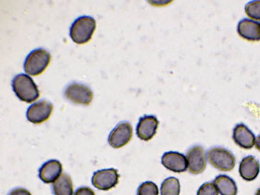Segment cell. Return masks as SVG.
Returning <instances> with one entry per match:
<instances>
[{
	"mask_svg": "<svg viewBox=\"0 0 260 195\" xmlns=\"http://www.w3.org/2000/svg\"><path fill=\"white\" fill-rule=\"evenodd\" d=\"M13 90L21 101L31 103L40 95L38 87L29 76L20 74L14 77L12 81Z\"/></svg>",
	"mask_w": 260,
	"mask_h": 195,
	"instance_id": "cell-1",
	"label": "cell"
},
{
	"mask_svg": "<svg viewBox=\"0 0 260 195\" xmlns=\"http://www.w3.org/2000/svg\"><path fill=\"white\" fill-rule=\"evenodd\" d=\"M96 22L90 16H82L76 19L70 29V36L72 40L79 44L88 42L95 29Z\"/></svg>",
	"mask_w": 260,
	"mask_h": 195,
	"instance_id": "cell-2",
	"label": "cell"
},
{
	"mask_svg": "<svg viewBox=\"0 0 260 195\" xmlns=\"http://www.w3.org/2000/svg\"><path fill=\"white\" fill-rule=\"evenodd\" d=\"M50 60L51 55L48 51L42 48L35 49L26 57L24 70L30 75H40L47 67Z\"/></svg>",
	"mask_w": 260,
	"mask_h": 195,
	"instance_id": "cell-3",
	"label": "cell"
},
{
	"mask_svg": "<svg viewBox=\"0 0 260 195\" xmlns=\"http://www.w3.org/2000/svg\"><path fill=\"white\" fill-rule=\"evenodd\" d=\"M210 164L221 171H230L235 167L236 160L233 154L228 149L221 147H214L208 151Z\"/></svg>",
	"mask_w": 260,
	"mask_h": 195,
	"instance_id": "cell-4",
	"label": "cell"
},
{
	"mask_svg": "<svg viewBox=\"0 0 260 195\" xmlns=\"http://www.w3.org/2000/svg\"><path fill=\"white\" fill-rule=\"evenodd\" d=\"M64 96L70 102L80 105H88L93 98V93L87 86L73 82L65 89Z\"/></svg>",
	"mask_w": 260,
	"mask_h": 195,
	"instance_id": "cell-5",
	"label": "cell"
},
{
	"mask_svg": "<svg viewBox=\"0 0 260 195\" xmlns=\"http://www.w3.org/2000/svg\"><path fill=\"white\" fill-rule=\"evenodd\" d=\"M119 177V175L115 169H103L94 173L91 181L98 189L108 190L118 183Z\"/></svg>",
	"mask_w": 260,
	"mask_h": 195,
	"instance_id": "cell-6",
	"label": "cell"
},
{
	"mask_svg": "<svg viewBox=\"0 0 260 195\" xmlns=\"http://www.w3.org/2000/svg\"><path fill=\"white\" fill-rule=\"evenodd\" d=\"M186 159L188 170L192 174H200L203 172L206 168V151L201 146L196 145L191 147L187 153Z\"/></svg>",
	"mask_w": 260,
	"mask_h": 195,
	"instance_id": "cell-7",
	"label": "cell"
},
{
	"mask_svg": "<svg viewBox=\"0 0 260 195\" xmlns=\"http://www.w3.org/2000/svg\"><path fill=\"white\" fill-rule=\"evenodd\" d=\"M52 110L53 105L50 102L41 100L29 106L26 111V117L32 123H41L49 118Z\"/></svg>",
	"mask_w": 260,
	"mask_h": 195,
	"instance_id": "cell-8",
	"label": "cell"
},
{
	"mask_svg": "<svg viewBox=\"0 0 260 195\" xmlns=\"http://www.w3.org/2000/svg\"><path fill=\"white\" fill-rule=\"evenodd\" d=\"M132 135L133 129L131 125L128 122H121L110 133L108 142L113 148H121L130 141Z\"/></svg>",
	"mask_w": 260,
	"mask_h": 195,
	"instance_id": "cell-9",
	"label": "cell"
},
{
	"mask_svg": "<svg viewBox=\"0 0 260 195\" xmlns=\"http://www.w3.org/2000/svg\"><path fill=\"white\" fill-rule=\"evenodd\" d=\"M159 121L153 115H144L141 117L137 126L136 133L141 140H151L156 133Z\"/></svg>",
	"mask_w": 260,
	"mask_h": 195,
	"instance_id": "cell-10",
	"label": "cell"
},
{
	"mask_svg": "<svg viewBox=\"0 0 260 195\" xmlns=\"http://www.w3.org/2000/svg\"><path fill=\"white\" fill-rule=\"evenodd\" d=\"M237 32L242 38L250 41L260 40V22L245 18L238 23Z\"/></svg>",
	"mask_w": 260,
	"mask_h": 195,
	"instance_id": "cell-11",
	"label": "cell"
},
{
	"mask_svg": "<svg viewBox=\"0 0 260 195\" xmlns=\"http://www.w3.org/2000/svg\"><path fill=\"white\" fill-rule=\"evenodd\" d=\"M232 138L238 146L245 149H251L255 144L254 134L243 123L236 125L233 131Z\"/></svg>",
	"mask_w": 260,
	"mask_h": 195,
	"instance_id": "cell-12",
	"label": "cell"
},
{
	"mask_svg": "<svg viewBox=\"0 0 260 195\" xmlns=\"http://www.w3.org/2000/svg\"><path fill=\"white\" fill-rule=\"evenodd\" d=\"M161 163L168 170L176 173L185 171L187 167L184 155L174 151L165 153L161 157Z\"/></svg>",
	"mask_w": 260,
	"mask_h": 195,
	"instance_id": "cell-13",
	"label": "cell"
},
{
	"mask_svg": "<svg viewBox=\"0 0 260 195\" xmlns=\"http://www.w3.org/2000/svg\"><path fill=\"white\" fill-rule=\"evenodd\" d=\"M260 166L257 159L249 155L241 161L239 172L240 176L245 180L250 181L255 179L259 172Z\"/></svg>",
	"mask_w": 260,
	"mask_h": 195,
	"instance_id": "cell-14",
	"label": "cell"
},
{
	"mask_svg": "<svg viewBox=\"0 0 260 195\" xmlns=\"http://www.w3.org/2000/svg\"><path fill=\"white\" fill-rule=\"evenodd\" d=\"M62 170V165L57 160L51 159L42 165L39 170V176L45 183L54 182Z\"/></svg>",
	"mask_w": 260,
	"mask_h": 195,
	"instance_id": "cell-15",
	"label": "cell"
},
{
	"mask_svg": "<svg viewBox=\"0 0 260 195\" xmlns=\"http://www.w3.org/2000/svg\"><path fill=\"white\" fill-rule=\"evenodd\" d=\"M214 183L221 195H236L237 193L236 182L226 175L216 176Z\"/></svg>",
	"mask_w": 260,
	"mask_h": 195,
	"instance_id": "cell-16",
	"label": "cell"
},
{
	"mask_svg": "<svg viewBox=\"0 0 260 195\" xmlns=\"http://www.w3.org/2000/svg\"><path fill=\"white\" fill-rule=\"evenodd\" d=\"M52 190L54 195H73V187L70 177L64 173L61 174L53 182Z\"/></svg>",
	"mask_w": 260,
	"mask_h": 195,
	"instance_id": "cell-17",
	"label": "cell"
},
{
	"mask_svg": "<svg viewBox=\"0 0 260 195\" xmlns=\"http://www.w3.org/2000/svg\"><path fill=\"white\" fill-rule=\"evenodd\" d=\"M180 183L178 179L170 177L166 179L160 187L161 195H179Z\"/></svg>",
	"mask_w": 260,
	"mask_h": 195,
	"instance_id": "cell-18",
	"label": "cell"
},
{
	"mask_svg": "<svg viewBox=\"0 0 260 195\" xmlns=\"http://www.w3.org/2000/svg\"><path fill=\"white\" fill-rule=\"evenodd\" d=\"M245 12L250 18L260 20V1L249 2L245 6Z\"/></svg>",
	"mask_w": 260,
	"mask_h": 195,
	"instance_id": "cell-19",
	"label": "cell"
},
{
	"mask_svg": "<svg viewBox=\"0 0 260 195\" xmlns=\"http://www.w3.org/2000/svg\"><path fill=\"white\" fill-rule=\"evenodd\" d=\"M137 195H158V187L151 181L143 182L138 188Z\"/></svg>",
	"mask_w": 260,
	"mask_h": 195,
	"instance_id": "cell-20",
	"label": "cell"
},
{
	"mask_svg": "<svg viewBox=\"0 0 260 195\" xmlns=\"http://www.w3.org/2000/svg\"><path fill=\"white\" fill-rule=\"evenodd\" d=\"M218 190L212 182H206L202 185L197 192V195H218Z\"/></svg>",
	"mask_w": 260,
	"mask_h": 195,
	"instance_id": "cell-21",
	"label": "cell"
},
{
	"mask_svg": "<svg viewBox=\"0 0 260 195\" xmlns=\"http://www.w3.org/2000/svg\"><path fill=\"white\" fill-rule=\"evenodd\" d=\"M74 195H95V193L91 188L83 186L78 188Z\"/></svg>",
	"mask_w": 260,
	"mask_h": 195,
	"instance_id": "cell-22",
	"label": "cell"
},
{
	"mask_svg": "<svg viewBox=\"0 0 260 195\" xmlns=\"http://www.w3.org/2000/svg\"><path fill=\"white\" fill-rule=\"evenodd\" d=\"M8 195H31V194L24 188H17L11 190Z\"/></svg>",
	"mask_w": 260,
	"mask_h": 195,
	"instance_id": "cell-23",
	"label": "cell"
},
{
	"mask_svg": "<svg viewBox=\"0 0 260 195\" xmlns=\"http://www.w3.org/2000/svg\"><path fill=\"white\" fill-rule=\"evenodd\" d=\"M255 148L260 151V134L255 139Z\"/></svg>",
	"mask_w": 260,
	"mask_h": 195,
	"instance_id": "cell-24",
	"label": "cell"
},
{
	"mask_svg": "<svg viewBox=\"0 0 260 195\" xmlns=\"http://www.w3.org/2000/svg\"><path fill=\"white\" fill-rule=\"evenodd\" d=\"M255 195H260V188L257 190Z\"/></svg>",
	"mask_w": 260,
	"mask_h": 195,
	"instance_id": "cell-25",
	"label": "cell"
}]
</instances>
